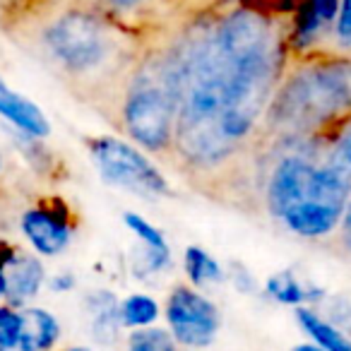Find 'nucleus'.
Segmentation results:
<instances>
[{"instance_id":"nucleus-2","label":"nucleus","mask_w":351,"mask_h":351,"mask_svg":"<svg viewBox=\"0 0 351 351\" xmlns=\"http://www.w3.org/2000/svg\"><path fill=\"white\" fill-rule=\"evenodd\" d=\"M22 34L41 63L108 123L152 36L108 17L89 0H65L36 12L22 22Z\"/></svg>"},{"instance_id":"nucleus-12","label":"nucleus","mask_w":351,"mask_h":351,"mask_svg":"<svg viewBox=\"0 0 351 351\" xmlns=\"http://www.w3.org/2000/svg\"><path fill=\"white\" fill-rule=\"evenodd\" d=\"M22 330L17 349L20 351H51L60 337V325L44 308H22Z\"/></svg>"},{"instance_id":"nucleus-18","label":"nucleus","mask_w":351,"mask_h":351,"mask_svg":"<svg viewBox=\"0 0 351 351\" xmlns=\"http://www.w3.org/2000/svg\"><path fill=\"white\" fill-rule=\"evenodd\" d=\"M325 159L351 178V118L325 140Z\"/></svg>"},{"instance_id":"nucleus-19","label":"nucleus","mask_w":351,"mask_h":351,"mask_svg":"<svg viewBox=\"0 0 351 351\" xmlns=\"http://www.w3.org/2000/svg\"><path fill=\"white\" fill-rule=\"evenodd\" d=\"M89 3L97 5L101 12H106L108 17H113V20L137 29L135 22H142V12H145L154 0H89Z\"/></svg>"},{"instance_id":"nucleus-31","label":"nucleus","mask_w":351,"mask_h":351,"mask_svg":"<svg viewBox=\"0 0 351 351\" xmlns=\"http://www.w3.org/2000/svg\"><path fill=\"white\" fill-rule=\"evenodd\" d=\"M68 351H92V349H87V346H73V349H68Z\"/></svg>"},{"instance_id":"nucleus-24","label":"nucleus","mask_w":351,"mask_h":351,"mask_svg":"<svg viewBox=\"0 0 351 351\" xmlns=\"http://www.w3.org/2000/svg\"><path fill=\"white\" fill-rule=\"evenodd\" d=\"M226 279H231V284L236 287V291L241 293H253L255 291V279L243 265L231 263V269L226 272Z\"/></svg>"},{"instance_id":"nucleus-14","label":"nucleus","mask_w":351,"mask_h":351,"mask_svg":"<svg viewBox=\"0 0 351 351\" xmlns=\"http://www.w3.org/2000/svg\"><path fill=\"white\" fill-rule=\"evenodd\" d=\"M183 269H186L188 284L195 289H205L212 284H221L226 279V269L212 253H207L200 245H188L183 253Z\"/></svg>"},{"instance_id":"nucleus-10","label":"nucleus","mask_w":351,"mask_h":351,"mask_svg":"<svg viewBox=\"0 0 351 351\" xmlns=\"http://www.w3.org/2000/svg\"><path fill=\"white\" fill-rule=\"evenodd\" d=\"M89 315H92V337L104 346H111L121 339V301L108 289H94L84 298Z\"/></svg>"},{"instance_id":"nucleus-27","label":"nucleus","mask_w":351,"mask_h":351,"mask_svg":"<svg viewBox=\"0 0 351 351\" xmlns=\"http://www.w3.org/2000/svg\"><path fill=\"white\" fill-rule=\"evenodd\" d=\"M36 5L29 10V17L32 15H36V12H41V10H46V8H51V5H58V3H65V0H34Z\"/></svg>"},{"instance_id":"nucleus-22","label":"nucleus","mask_w":351,"mask_h":351,"mask_svg":"<svg viewBox=\"0 0 351 351\" xmlns=\"http://www.w3.org/2000/svg\"><path fill=\"white\" fill-rule=\"evenodd\" d=\"M327 311H317L332 327H337L344 335H351V301L346 296H325Z\"/></svg>"},{"instance_id":"nucleus-25","label":"nucleus","mask_w":351,"mask_h":351,"mask_svg":"<svg viewBox=\"0 0 351 351\" xmlns=\"http://www.w3.org/2000/svg\"><path fill=\"white\" fill-rule=\"evenodd\" d=\"M337 245L351 258V193H349V200H346V205H344V215H341L339 229H337Z\"/></svg>"},{"instance_id":"nucleus-3","label":"nucleus","mask_w":351,"mask_h":351,"mask_svg":"<svg viewBox=\"0 0 351 351\" xmlns=\"http://www.w3.org/2000/svg\"><path fill=\"white\" fill-rule=\"evenodd\" d=\"M351 118V56L313 51L289 56L258 135V149L274 142L327 137Z\"/></svg>"},{"instance_id":"nucleus-20","label":"nucleus","mask_w":351,"mask_h":351,"mask_svg":"<svg viewBox=\"0 0 351 351\" xmlns=\"http://www.w3.org/2000/svg\"><path fill=\"white\" fill-rule=\"evenodd\" d=\"M325 51L339 56H351V0H339V10H337Z\"/></svg>"},{"instance_id":"nucleus-30","label":"nucleus","mask_w":351,"mask_h":351,"mask_svg":"<svg viewBox=\"0 0 351 351\" xmlns=\"http://www.w3.org/2000/svg\"><path fill=\"white\" fill-rule=\"evenodd\" d=\"M0 296H5V269L0 267Z\"/></svg>"},{"instance_id":"nucleus-32","label":"nucleus","mask_w":351,"mask_h":351,"mask_svg":"<svg viewBox=\"0 0 351 351\" xmlns=\"http://www.w3.org/2000/svg\"><path fill=\"white\" fill-rule=\"evenodd\" d=\"M0 169H3V154H0Z\"/></svg>"},{"instance_id":"nucleus-13","label":"nucleus","mask_w":351,"mask_h":351,"mask_svg":"<svg viewBox=\"0 0 351 351\" xmlns=\"http://www.w3.org/2000/svg\"><path fill=\"white\" fill-rule=\"evenodd\" d=\"M293 313H296V320H298V325H301V330L311 337L313 344L322 346L325 351H351L349 335H344V332H339L337 327H332L315 308L301 306Z\"/></svg>"},{"instance_id":"nucleus-6","label":"nucleus","mask_w":351,"mask_h":351,"mask_svg":"<svg viewBox=\"0 0 351 351\" xmlns=\"http://www.w3.org/2000/svg\"><path fill=\"white\" fill-rule=\"evenodd\" d=\"M166 327L186 349H207L221 330V313L212 298L191 284H176L164 303Z\"/></svg>"},{"instance_id":"nucleus-1","label":"nucleus","mask_w":351,"mask_h":351,"mask_svg":"<svg viewBox=\"0 0 351 351\" xmlns=\"http://www.w3.org/2000/svg\"><path fill=\"white\" fill-rule=\"evenodd\" d=\"M289 17L258 0L195 12L176 29L181 92L169 161L197 191L245 195L258 135L284 65Z\"/></svg>"},{"instance_id":"nucleus-11","label":"nucleus","mask_w":351,"mask_h":351,"mask_svg":"<svg viewBox=\"0 0 351 351\" xmlns=\"http://www.w3.org/2000/svg\"><path fill=\"white\" fill-rule=\"evenodd\" d=\"M265 293H267L272 301L282 303V306H291V308H301V306L317 308L327 296L325 289L308 287V284H303L291 269L274 272L272 277L265 282Z\"/></svg>"},{"instance_id":"nucleus-8","label":"nucleus","mask_w":351,"mask_h":351,"mask_svg":"<svg viewBox=\"0 0 351 351\" xmlns=\"http://www.w3.org/2000/svg\"><path fill=\"white\" fill-rule=\"evenodd\" d=\"M0 116L10 121L15 128H20L25 135L34 137V140L51 135V123L46 118V113L36 104H32L27 97L12 92L3 82V77H0Z\"/></svg>"},{"instance_id":"nucleus-15","label":"nucleus","mask_w":351,"mask_h":351,"mask_svg":"<svg viewBox=\"0 0 351 351\" xmlns=\"http://www.w3.org/2000/svg\"><path fill=\"white\" fill-rule=\"evenodd\" d=\"M121 311L123 330H137V327H149L159 320L161 308L149 293H130L118 306Z\"/></svg>"},{"instance_id":"nucleus-4","label":"nucleus","mask_w":351,"mask_h":351,"mask_svg":"<svg viewBox=\"0 0 351 351\" xmlns=\"http://www.w3.org/2000/svg\"><path fill=\"white\" fill-rule=\"evenodd\" d=\"M181 92V60L173 34L149 36L123 87L113 125L137 147L169 159Z\"/></svg>"},{"instance_id":"nucleus-16","label":"nucleus","mask_w":351,"mask_h":351,"mask_svg":"<svg viewBox=\"0 0 351 351\" xmlns=\"http://www.w3.org/2000/svg\"><path fill=\"white\" fill-rule=\"evenodd\" d=\"M178 341L169 332V327L149 325L130 330L125 337V351H178Z\"/></svg>"},{"instance_id":"nucleus-9","label":"nucleus","mask_w":351,"mask_h":351,"mask_svg":"<svg viewBox=\"0 0 351 351\" xmlns=\"http://www.w3.org/2000/svg\"><path fill=\"white\" fill-rule=\"evenodd\" d=\"M44 265L29 253H15L5 265V296L10 303H27L41 291Z\"/></svg>"},{"instance_id":"nucleus-28","label":"nucleus","mask_w":351,"mask_h":351,"mask_svg":"<svg viewBox=\"0 0 351 351\" xmlns=\"http://www.w3.org/2000/svg\"><path fill=\"white\" fill-rule=\"evenodd\" d=\"M291 351H325V349H322V346H317V344H313V341H306V344L291 346Z\"/></svg>"},{"instance_id":"nucleus-29","label":"nucleus","mask_w":351,"mask_h":351,"mask_svg":"<svg viewBox=\"0 0 351 351\" xmlns=\"http://www.w3.org/2000/svg\"><path fill=\"white\" fill-rule=\"evenodd\" d=\"M231 3H239V0H207L202 10H210V8H221V5H231Z\"/></svg>"},{"instance_id":"nucleus-23","label":"nucleus","mask_w":351,"mask_h":351,"mask_svg":"<svg viewBox=\"0 0 351 351\" xmlns=\"http://www.w3.org/2000/svg\"><path fill=\"white\" fill-rule=\"evenodd\" d=\"M22 330V315L12 306H0V349H17Z\"/></svg>"},{"instance_id":"nucleus-26","label":"nucleus","mask_w":351,"mask_h":351,"mask_svg":"<svg viewBox=\"0 0 351 351\" xmlns=\"http://www.w3.org/2000/svg\"><path fill=\"white\" fill-rule=\"evenodd\" d=\"M73 287H75V277L70 272L58 274V277L53 279V291H70Z\"/></svg>"},{"instance_id":"nucleus-17","label":"nucleus","mask_w":351,"mask_h":351,"mask_svg":"<svg viewBox=\"0 0 351 351\" xmlns=\"http://www.w3.org/2000/svg\"><path fill=\"white\" fill-rule=\"evenodd\" d=\"M173 263L171 248H152V245L137 243L135 253H132V274L137 279H149L156 274L166 272Z\"/></svg>"},{"instance_id":"nucleus-21","label":"nucleus","mask_w":351,"mask_h":351,"mask_svg":"<svg viewBox=\"0 0 351 351\" xmlns=\"http://www.w3.org/2000/svg\"><path fill=\"white\" fill-rule=\"evenodd\" d=\"M123 224L130 229V234H135L137 243L152 245V248H171L164 231L156 229L152 221H147L145 217L137 215V212H125V215H123Z\"/></svg>"},{"instance_id":"nucleus-5","label":"nucleus","mask_w":351,"mask_h":351,"mask_svg":"<svg viewBox=\"0 0 351 351\" xmlns=\"http://www.w3.org/2000/svg\"><path fill=\"white\" fill-rule=\"evenodd\" d=\"M87 149L101 181L108 186L147 200L173 197V188L166 181V176L140 147L121 137L99 135L87 140Z\"/></svg>"},{"instance_id":"nucleus-7","label":"nucleus","mask_w":351,"mask_h":351,"mask_svg":"<svg viewBox=\"0 0 351 351\" xmlns=\"http://www.w3.org/2000/svg\"><path fill=\"white\" fill-rule=\"evenodd\" d=\"M22 234L32 243V248L41 255H58L73 241V224L70 215L60 202L53 205L32 207L22 215Z\"/></svg>"}]
</instances>
